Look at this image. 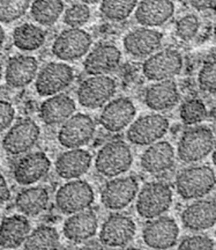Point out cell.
<instances>
[{"instance_id":"f35d334b","label":"cell","mask_w":216,"mask_h":250,"mask_svg":"<svg viewBox=\"0 0 216 250\" xmlns=\"http://www.w3.org/2000/svg\"><path fill=\"white\" fill-rule=\"evenodd\" d=\"M215 248V242L211 237L203 234L186 236L178 246L180 250H212Z\"/></svg>"},{"instance_id":"7bdbcfd3","label":"cell","mask_w":216,"mask_h":250,"mask_svg":"<svg viewBox=\"0 0 216 250\" xmlns=\"http://www.w3.org/2000/svg\"><path fill=\"white\" fill-rule=\"evenodd\" d=\"M5 39H6L5 30H4V28L1 27V24H0V49H1V48H2V45H4V43H5Z\"/></svg>"},{"instance_id":"7dc6e473","label":"cell","mask_w":216,"mask_h":250,"mask_svg":"<svg viewBox=\"0 0 216 250\" xmlns=\"http://www.w3.org/2000/svg\"><path fill=\"white\" fill-rule=\"evenodd\" d=\"M214 36H215V40H216V23H215V27H214Z\"/></svg>"},{"instance_id":"7402d4cb","label":"cell","mask_w":216,"mask_h":250,"mask_svg":"<svg viewBox=\"0 0 216 250\" xmlns=\"http://www.w3.org/2000/svg\"><path fill=\"white\" fill-rule=\"evenodd\" d=\"M92 154L83 148H68L58 155L55 162L56 173L62 180L80 179L92 167Z\"/></svg>"},{"instance_id":"4fadbf2b","label":"cell","mask_w":216,"mask_h":250,"mask_svg":"<svg viewBox=\"0 0 216 250\" xmlns=\"http://www.w3.org/2000/svg\"><path fill=\"white\" fill-rule=\"evenodd\" d=\"M96 131L95 122L87 114H75L60 125L58 142L65 148H80L93 139Z\"/></svg>"},{"instance_id":"484cf974","label":"cell","mask_w":216,"mask_h":250,"mask_svg":"<svg viewBox=\"0 0 216 250\" xmlns=\"http://www.w3.org/2000/svg\"><path fill=\"white\" fill-rule=\"evenodd\" d=\"M175 148L169 142H156L142 153L140 165L146 173L152 175L164 174L175 165Z\"/></svg>"},{"instance_id":"d590c367","label":"cell","mask_w":216,"mask_h":250,"mask_svg":"<svg viewBox=\"0 0 216 250\" xmlns=\"http://www.w3.org/2000/svg\"><path fill=\"white\" fill-rule=\"evenodd\" d=\"M90 8L88 5L83 2H77L70 6L66 11L64 12V23L68 27L81 28L84 26L90 19Z\"/></svg>"},{"instance_id":"1f68e13d","label":"cell","mask_w":216,"mask_h":250,"mask_svg":"<svg viewBox=\"0 0 216 250\" xmlns=\"http://www.w3.org/2000/svg\"><path fill=\"white\" fill-rule=\"evenodd\" d=\"M60 246V235L57 228L48 225H40L31 230L26 242L23 243V248L28 250L58 249Z\"/></svg>"},{"instance_id":"5bb4252c","label":"cell","mask_w":216,"mask_h":250,"mask_svg":"<svg viewBox=\"0 0 216 250\" xmlns=\"http://www.w3.org/2000/svg\"><path fill=\"white\" fill-rule=\"evenodd\" d=\"M137 192L139 183L136 177H112L102 188L101 202L108 210L120 211L137 198Z\"/></svg>"},{"instance_id":"603a6c76","label":"cell","mask_w":216,"mask_h":250,"mask_svg":"<svg viewBox=\"0 0 216 250\" xmlns=\"http://www.w3.org/2000/svg\"><path fill=\"white\" fill-rule=\"evenodd\" d=\"M39 62L33 56L19 55L9 58L5 70V81L12 88H23L36 79Z\"/></svg>"},{"instance_id":"8d00e7d4","label":"cell","mask_w":216,"mask_h":250,"mask_svg":"<svg viewBox=\"0 0 216 250\" xmlns=\"http://www.w3.org/2000/svg\"><path fill=\"white\" fill-rule=\"evenodd\" d=\"M200 28V21L196 15L187 14L180 18L176 23V34L181 41H191L196 36Z\"/></svg>"},{"instance_id":"277c9868","label":"cell","mask_w":216,"mask_h":250,"mask_svg":"<svg viewBox=\"0 0 216 250\" xmlns=\"http://www.w3.org/2000/svg\"><path fill=\"white\" fill-rule=\"evenodd\" d=\"M215 145L213 131L207 126H193L184 131L177 146V155L185 164H194L211 154Z\"/></svg>"},{"instance_id":"ba28073f","label":"cell","mask_w":216,"mask_h":250,"mask_svg":"<svg viewBox=\"0 0 216 250\" xmlns=\"http://www.w3.org/2000/svg\"><path fill=\"white\" fill-rule=\"evenodd\" d=\"M74 80V71L66 62H52L37 73L35 88L39 96L56 95L68 88Z\"/></svg>"},{"instance_id":"e575fe53","label":"cell","mask_w":216,"mask_h":250,"mask_svg":"<svg viewBox=\"0 0 216 250\" xmlns=\"http://www.w3.org/2000/svg\"><path fill=\"white\" fill-rule=\"evenodd\" d=\"M30 5L31 0H0V22H15L27 13Z\"/></svg>"},{"instance_id":"74e56055","label":"cell","mask_w":216,"mask_h":250,"mask_svg":"<svg viewBox=\"0 0 216 250\" xmlns=\"http://www.w3.org/2000/svg\"><path fill=\"white\" fill-rule=\"evenodd\" d=\"M198 83L203 92L216 93V61L203 64L198 74Z\"/></svg>"},{"instance_id":"f6af8a7d","label":"cell","mask_w":216,"mask_h":250,"mask_svg":"<svg viewBox=\"0 0 216 250\" xmlns=\"http://www.w3.org/2000/svg\"><path fill=\"white\" fill-rule=\"evenodd\" d=\"M213 154H212V160H213V164L216 166V142H215V145H214V148H213Z\"/></svg>"},{"instance_id":"c3c4849f","label":"cell","mask_w":216,"mask_h":250,"mask_svg":"<svg viewBox=\"0 0 216 250\" xmlns=\"http://www.w3.org/2000/svg\"><path fill=\"white\" fill-rule=\"evenodd\" d=\"M215 236H216V230H215Z\"/></svg>"},{"instance_id":"9c48e42d","label":"cell","mask_w":216,"mask_h":250,"mask_svg":"<svg viewBox=\"0 0 216 250\" xmlns=\"http://www.w3.org/2000/svg\"><path fill=\"white\" fill-rule=\"evenodd\" d=\"M183 70V57L175 49L156 51L143 62L142 74L150 81L174 79Z\"/></svg>"},{"instance_id":"7c38bea8","label":"cell","mask_w":216,"mask_h":250,"mask_svg":"<svg viewBox=\"0 0 216 250\" xmlns=\"http://www.w3.org/2000/svg\"><path fill=\"white\" fill-rule=\"evenodd\" d=\"M40 129L35 121L23 118L9 127L2 138V148L9 155L26 154L39 142Z\"/></svg>"},{"instance_id":"7a4b0ae2","label":"cell","mask_w":216,"mask_h":250,"mask_svg":"<svg viewBox=\"0 0 216 250\" xmlns=\"http://www.w3.org/2000/svg\"><path fill=\"white\" fill-rule=\"evenodd\" d=\"M132 164L133 154L130 146L123 140H112L97 152L95 169L102 176L112 179L126 173Z\"/></svg>"},{"instance_id":"e0dca14e","label":"cell","mask_w":216,"mask_h":250,"mask_svg":"<svg viewBox=\"0 0 216 250\" xmlns=\"http://www.w3.org/2000/svg\"><path fill=\"white\" fill-rule=\"evenodd\" d=\"M163 35L154 28L141 27L131 30L125 35L123 45L127 55L133 58H147L161 48Z\"/></svg>"},{"instance_id":"3957f363","label":"cell","mask_w":216,"mask_h":250,"mask_svg":"<svg viewBox=\"0 0 216 250\" xmlns=\"http://www.w3.org/2000/svg\"><path fill=\"white\" fill-rule=\"evenodd\" d=\"M172 190L161 181L149 182L137 195V212L143 219H154L163 215L172 205Z\"/></svg>"},{"instance_id":"8992f818","label":"cell","mask_w":216,"mask_h":250,"mask_svg":"<svg viewBox=\"0 0 216 250\" xmlns=\"http://www.w3.org/2000/svg\"><path fill=\"white\" fill-rule=\"evenodd\" d=\"M93 39L81 28L70 27L56 37L51 51L61 62H73L82 58L92 48Z\"/></svg>"},{"instance_id":"52a82bcc","label":"cell","mask_w":216,"mask_h":250,"mask_svg":"<svg viewBox=\"0 0 216 250\" xmlns=\"http://www.w3.org/2000/svg\"><path fill=\"white\" fill-rule=\"evenodd\" d=\"M117 92V83L108 74L90 76L80 83L77 96L80 105L88 109H98L105 105Z\"/></svg>"},{"instance_id":"60d3db41","label":"cell","mask_w":216,"mask_h":250,"mask_svg":"<svg viewBox=\"0 0 216 250\" xmlns=\"http://www.w3.org/2000/svg\"><path fill=\"white\" fill-rule=\"evenodd\" d=\"M11 198V190H9L7 181L0 174V205L5 204Z\"/></svg>"},{"instance_id":"ffe728a7","label":"cell","mask_w":216,"mask_h":250,"mask_svg":"<svg viewBox=\"0 0 216 250\" xmlns=\"http://www.w3.org/2000/svg\"><path fill=\"white\" fill-rule=\"evenodd\" d=\"M121 52L117 46L103 43L94 48L83 62V68L89 76L109 74L119 66Z\"/></svg>"},{"instance_id":"cb8c5ba5","label":"cell","mask_w":216,"mask_h":250,"mask_svg":"<svg viewBox=\"0 0 216 250\" xmlns=\"http://www.w3.org/2000/svg\"><path fill=\"white\" fill-rule=\"evenodd\" d=\"M175 14L171 0H140L136 7L137 22L142 27H159L167 23Z\"/></svg>"},{"instance_id":"b9f144b4","label":"cell","mask_w":216,"mask_h":250,"mask_svg":"<svg viewBox=\"0 0 216 250\" xmlns=\"http://www.w3.org/2000/svg\"><path fill=\"white\" fill-rule=\"evenodd\" d=\"M189 2L196 11H207L216 6V0H189Z\"/></svg>"},{"instance_id":"ac0fdd59","label":"cell","mask_w":216,"mask_h":250,"mask_svg":"<svg viewBox=\"0 0 216 250\" xmlns=\"http://www.w3.org/2000/svg\"><path fill=\"white\" fill-rule=\"evenodd\" d=\"M51 169V161L44 152H33L23 155L15 164L13 176L20 186H31L39 182Z\"/></svg>"},{"instance_id":"d6a6232c","label":"cell","mask_w":216,"mask_h":250,"mask_svg":"<svg viewBox=\"0 0 216 250\" xmlns=\"http://www.w3.org/2000/svg\"><path fill=\"white\" fill-rule=\"evenodd\" d=\"M137 0H102L101 13L106 20L112 22H121L133 13Z\"/></svg>"},{"instance_id":"f546056e","label":"cell","mask_w":216,"mask_h":250,"mask_svg":"<svg viewBox=\"0 0 216 250\" xmlns=\"http://www.w3.org/2000/svg\"><path fill=\"white\" fill-rule=\"evenodd\" d=\"M45 41V30L34 23H22L13 31V43L21 51H36L44 45Z\"/></svg>"},{"instance_id":"ee69618b","label":"cell","mask_w":216,"mask_h":250,"mask_svg":"<svg viewBox=\"0 0 216 250\" xmlns=\"http://www.w3.org/2000/svg\"><path fill=\"white\" fill-rule=\"evenodd\" d=\"M80 2H83V4L86 5H93V4H97L98 1H101V0H79Z\"/></svg>"},{"instance_id":"d4e9b609","label":"cell","mask_w":216,"mask_h":250,"mask_svg":"<svg viewBox=\"0 0 216 250\" xmlns=\"http://www.w3.org/2000/svg\"><path fill=\"white\" fill-rule=\"evenodd\" d=\"M179 99L178 86L172 79L155 81L143 93V102L154 111L170 110L178 104Z\"/></svg>"},{"instance_id":"9a60e30c","label":"cell","mask_w":216,"mask_h":250,"mask_svg":"<svg viewBox=\"0 0 216 250\" xmlns=\"http://www.w3.org/2000/svg\"><path fill=\"white\" fill-rule=\"evenodd\" d=\"M179 227L171 217L149 219L142 229V241L148 248L165 250L177 245Z\"/></svg>"},{"instance_id":"5b68a950","label":"cell","mask_w":216,"mask_h":250,"mask_svg":"<svg viewBox=\"0 0 216 250\" xmlns=\"http://www.w3.org/2000/svg\"><path fill=\"white\" fill-rule=\"evenodd\" d=\"M95 199L93 187L83 180H70L56 193V206L62 214H73L87 210Z\"/></svg>"},{"instance_id":"f1b7e54d","label":"cell","mask_w":216,"mask_h":250,"mask_svg":"<svg viewBox=\"0 0 216 250\" xmlns=\"http://www.w3.org/2000/svg\"><path fill=\"white\" fill-rule=\"evenodd\" d=\"M49 204L50 193L43 187H31L21 190L15 198V208L26 217H36L44 212Z\"/></svg>"},{"instance_id":"6da1fadb","label":"cell","mask_w":216,"mask_h":250,"mask_svg":"<svg viewBox=\"0 0 216 250\" xmlns=\"http://www.w3.org/2000/svg\"><path fill=\"white\" fill-rule=\"evenodd\" d=\"M216 175L209 166H191L176 176V191L185 201L203 198L215 188Z\"/></svg>"},{"instance_id":"ab89813d","label":"cell","mask_w":216,"mask_h":250,"mask_svg":"<svg viewBox=\"0 0 216 250\" xmlns=\"http://www.w3.org/2000/svg\"><path fill=\"white\" fill-rule=\"evenodd\" d=\"M15 118V109L11 102L0 100V133L11 127Z\"/></svg>"},{"instance_id":"83f0119b","label":"cell","mask_w":216,"mask_h":250,"mask_svg":"<svg viewBox=\"0 0 216 250\" xmlns=\"http://www.w3.org/2000/svg\"><path fill=\"white\" fill-rule=\"evenodd\" d=\"M31 232L30 221L26 215L6 217L0 224V249H18L26 242Z\"/></svg>"},{"instance_id":"2e32d148","label":"cell","mask_w":216,"mask_h":250,"mask_svg":"<svg viewBox=\"0 0 216 250\" xmlns=\"http://www.w3.org/2000/svg\"><path fill=\"white\" fill-rule=\"evenodd\" d=\"M137 115V108L128 98L110 100L99 115V124L111 133H117L126 129Z\"/></svg>"},{"instance_id":"8fae6325","label":"cell","mask_w":216,"mask_h":250,"mask_svg":"<svg viewBox=\"0 0 216 250\" xmlns=\"http://www.w3.org/2000/svg\"><path fill=\"white\" fill-rule=\"evenodd\" d=\"M169 121L159 114H150L139 117L128 127L126 137L131 144L137 146H149L158 142L167 134Z\"/></svg>"},{"instance_id":"44dd1931","label":"cell","mask_w":216,"mask_h":250,"mask_svg":"<svg viewBox=\"0 0 216 250\" xmlns=\"http://www.w3.org/2000/svg\"><path fill=\"white\" fill-rule=\"evenodd\" d=\"M98 230V219L94 211L83 210L70 214L62 226V234L68 241L82 243L96 235Z\"/></svg>"},{"instance_id":"4dcf8cb0","label":"cell","mask_w":216,"mask_h":250,"mask_svg":"<svg viewBox=\"0 0 216 250\" xmlns=\"http://www.w3.org/2000/svg\"><path fill=\"white\" fill-rule=\"evenodd\" d=\"M62 0H34L30 5V15L40 26H53L64 13Z\"/></svg>"},{"instance_id":"836d02e7","label":"cell","mask_w":216,"mask_h":250,"mask_svg":"<svg viewBox=\"0 0 216 250\" xmlns=\"http://www.w3.org/2000/svg\"><path fill=\"white\" fill-rule=\"evenodd\" d=\"M208 111L205 103L199 99L187 100L180 105L179 116L184 124L196 125L207 118Z\"/></svg>"},{"instance_id":"4316f807","label":"cell","mask_w":216,"mask_h":250,"mask_svg":"<svg viewBox=\"0 0 216 250\" xmlns=\"http://www.w3.org/2000/svg\"><path fill=\"white\" fill-rule=\"evenodd\" d=\"M77 105L70 95L64 93L49 96L40 104L39 117L48 126H58L74 114Z\"/></svg>"},{"instance_id":"bcb514c9","label":"cell","mask_w":216,"mask_h":250,"mask_svg":"<svg viewBox=\"0 0 216 250\" xmlns=\"http://www.w3.org/2000/svg\"><path fill=\"white\" fill-rule=\"evenodd\" d=\"M1 78H2V65L1 62H0V80H1Z\"/></svg>"},{"instance_id":"d6986e66","label":"cell","mask_w":216,"mask_h":250,"mask_svg":"<svg viewBox=\"0 0 216 250\" xmlns=\"http://www.w3.org/2000/svg\"><path fill=\"white\" fill-rule=\"evenodd\" d=\"M181 224L192 232H201L216 225V201L201 199L191 203L180 215Z\"/></svg>"},{"instance_id":"30bf717a","label":"cell","mask_w":216,"mask_h":250,"mask_svg":"<svg viewBox=\"0 0 216 250\" xmlns=\"http://www.w3.org/2000/svg\"><path fill=\"white\" fill-rule=\"evenodd\" d=\"M137 225L133 218L123 213H112L105 219L99 230V242L108 248H125L133 241Z\"/></svg>"}]
</instances>
